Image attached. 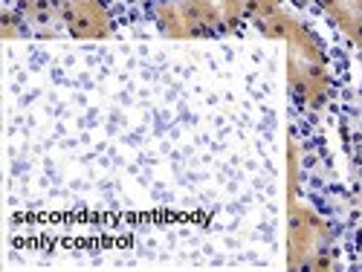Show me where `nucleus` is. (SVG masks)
<instances>
[{
	"label": "nucleus",
	"instance_id": "obj_4",
	"mask_svg": "<svg viewBox=\"0 0 362 272\" xmlns=\"http://www.w3.org/2000/svg\"><path fill=\"white\" fill-rule=\"evenodd\" d=\"M154 20L160 26V32L168 38H206L215 35L212 29L206 26V20L200 18V12L192 6V0H157L154 6Z\"/></svg>",
	"mask_w": 362,
	"mask_h": 272
},
{
	"label": "nucleus",
	"instance_id": "obj_9",
	"mask_svg": "<svg viewBox=\"0 0 362 272\" xmlns=\"http://www.w3.org/2000/svg\"><path fill=\"white\" fill-rule=\"evenodd\" d=\"M281 6V0H247V20H258V18H264V15H269L273 9H279Z\"/></svg>",
	"mask_w": 362,
	"mask_h": 272
},
{
	"label": "nucleus",
	"instance_id": "obj_8",
	"mask_svg": "<svg viewBox=\"0 0 362 272\" xmlns=\"http://www.w3.org/2000/svg\"><path fill=\"white\" fill-rule=\"evenodd\" d=\"M0 35H4V38H23V35H26V26H23V20H21V15H18L15 9H6V12H4Z\"/></svg>",
	"mask_w": 362,
	"mask_h": 272
},
{
	"label": "nucleus",
	"instance_id": "obj_2",
	"mask_svg": "<svg viewBox=\"0 0 362 272\" xmlns=\"http://www.w3.org/2000/svg\"><path fill=\"white\" fill-rule=\"evenodd\" d=\"M287 255L293 269H330L334 266V232L316 208L290 194L287 211Z\"/></svg>",
	"mask_w": 362,
	"mask_h": 272
},
{
	"label": "nucleus",
	"instance_id": "obj_7",
	"mask_svg": "<svg viewBox=\"0 0 362 272\" xmlns=\"http://www.w3.org/2000/svg\"><path fill=\"white\" fill-rule=\"evenodd\" d=\"M316 4L351 44L362 47V0H316Z\"/></svg>",
	"mask_w": 362,
	"mask_h": 272
},
{
	"label": "nucleus",
	"instance_id": "obj_6",
	"mask_svg": "<svg viewBox=\"0 0 362 272\" xmlns=\"http://www.w3.org/2000/svg\"><path fill=\"white\" fill-rule=\"evenodd\" d=\"M15 12L21 15L26 35H38V38H58L62 32H67L62 18L55 15V9L47 0H18Z\"/></svg>",
	"mask_w": 362,
	"mask_h": 272
},
{
	"label": "nucleus",
	"instance_id": "obj_10",
	"mask_svg": "<svg viewBox=\"0 0 362 272\" xmlns=\"http://www.w3.org/2000/svg\"><path fill=\"white\" fill-rule=\"evenodd\" d=\"M296 4H298V6H305V4H310V0H296Z\"/></svg>",
	"mask_w": 362,
	"mask_h": 272
},
{
	"label": "nucleus",
	"instance_id": "obj_1",
	"mask_svg": "<svg viewBox=\"0 0 362 272\" xmlns=\"http://www.w3.org/2000/svg\"><path fill=\"white\" fill-rule=\"evenodd\" d=\"M255 26L267 38L287 44V81H290L293 99L310 110L322 107L330 96V73H327V55L319 35L296 15H290L284 6L258 18Z\"/></svg>",
	"mask_w": 362,
	"mask_h": 272
},
{
	"label": "nucleus",
	"instance_id": "obj_3",
	"mask_svg": "<svg viewBox=\"0 0 362 272\" xmlns=\"http://www.w3.org/2000/svg\"><path fill=\"white\" fill-rule=\"evenodd\" d=\"M62 18L67 35L81 41H102L113 32V18L102 0H47Z\"/></svg>",
	"mask_w": 362,
	"mask_h": 272
},
{
	"label": "nucleus",
	"instance_id": "obj_5",
	"mask_svg": "<svg viewBox=\"0 0 362 272\" xmlns=\"http://www.w3.org/2000/svg\"><path fill=\"white\" fill-rule=\"evenodd\" d=\"M212 32H235L247 20V0H192Z\"/></svg>",
	"mask_w": 362,
	"mask_h": 272
}]
</instances>
